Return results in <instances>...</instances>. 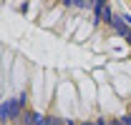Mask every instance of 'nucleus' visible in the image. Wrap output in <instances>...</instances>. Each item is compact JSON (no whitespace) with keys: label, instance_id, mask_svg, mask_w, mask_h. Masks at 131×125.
I'll use <instances>...</instances> for the list:
<instances>
[{"label":"nucleus","instance_id":"1","mask_svg":"<svg viewBox=\"0 0 131 125\" xmlns=\"http://www.w3.org/2000/svg\"><path fill=\"white\" fill-rule=\"evenodd\" d=\"M93 10H96V20H103V23H108V25H111L114 15H111V8H108V5L96 3V5H93Z\"/></svg>","mask_w":131,"mask_h":125},{"label":"nucleus","instance_id":"2","mask_svg":"<svg viewBox=\"0 0 131 125\" xmlns=\"http://www.w3.org/2000/svg\"><path fill=\"white\" fill-rule=\"evenodd\" d=\"M111 28H114L118 35H124L126 40L131 38V30L126 28V23H124V18H121V15H114V20H111Z\"/></svg>","mask_w":131,"mask_h":125},{"label":"nucleus","instance_id":"3","mask_svg":"<svg viewBox=\"0 0 131 125\" xmlns=\"http://www.w3.org/2000/svg\"><path fill=\"white\" fill-rule=\"evenodd\" d=\"M38 113H23V118H20V123L23 125H38Z\"/></svg>","mask_w":131,"mask_h":125},{"label":"nucleus","instance_id":"4","mask_svg":"<svg viewBox=\"0 0 131 125\" xmlns=\"http://www.w3.org/2000/svg\"><path fill=\"white\" fill-rule=\"evenodd\" d=\"M53 120H56V118H48V115H40V118H38V125H53Z\"/></svg>","mask_w":131,"mask_h":125},{"label":"nucleus","instance_id":"5","mask_svg":"<svg viewBox=\"0 0 131 125\" xmlns=\"http://www.w3.org/2000/svg\"><path fill=\"white\" fill-rule=\"evenodd\" d=\"M53 125H71V123H68V120H61V118H56V120H53Z\"/></svg>","mask_w":131,"mask_h":125},{"label":"nucleus","instance_id":"6","mask_svg":"<svg viewBox=\"0 0 131 125\" xmlns=\"http://www.w3.org/2000/svg\"><path fill=\"white\" fill-rule=\"evenodd\" d=\"M111 125H126V123H124V118H114V123H111Z\"/></svg>","mask_w":131,"mask_h":125},{"label":"nucleus","instance_id":"7","mask_svg":"<svg viewBox=\"0 0 131 125\" xmlns=\"http://www.w3.org/2000/svg\"><path fill=\"white\" fill-rule=\"evenodd\" d=\"M93 125H106V120H103V118H96V120H93Z\"/></svg>","mask_w":131,"mask_h":125},{"label":"nucleus","instance_id":"8","mask_svg":"<svg viewBox=\"0 0 131 125\" xmlns=\"http://www.w3.org/2000/svg\"><path fill=\"white\" fill-rule=\"evenodd\" d=\"M124 123H126V125H131V115H124Z\"/></svg>","mask_w":131,"mask_h":125},{"label":"nucleus","instance_id":"9","mask_svg":"<svg viewBox=\"0 0 131 125\" xmlns=\"http://www.w3.org/2000/svg\"><path fill=\"white\" fill-rule=\"evenodd\" d=\"M71 125H93V123H86V120H83V123H71Z\"/></svg>","mask_w":131,"mask_h":125}]
</instances>
